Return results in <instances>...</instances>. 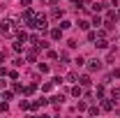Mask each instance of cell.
<instances>
[{
	"mask_svg": "<svg viewBox=\"0 0 120 118\" xmlns=\"http://www.w3.org/2000/svg\"><path fill=\"white\" fill-rule=\"evenodd\" d=\"M90 9L97 14V12H102V9H104V5H99V2H92V5H90Z\"/></svg>",
	"mask_w": 120,
	"mask_h": 118,
	"instance_id": "16",
	"label": "cell"
},
{
	"mask_svg": "<svg viewBox=\"0 0 120 118\" xmlns=\"http://www.w3.org/2000/svg\"><path fill=\"white\" fill-rule=\"evenodd\" d=\"M72 95H74V97H81V95H83V86H81V83L74 86V88H72Z\"/></svg>",
	"mask_w": 120,
	"mask_h": 118,
	"instance_id": "12",
	"label": "cell"
},
{
	"mask_svg": "<svg viewBox=\"0 0 120 118\" xmlns=\"http://www.w3.org/2000/svg\"><path fill=\"white\" fill-rule=\"evenodd\" d=\"M7 111H9V104L5 100V102H0V114H7Z\"/></svg>",
	"mask_w": 120,
	"mask_h": 118,
	"instance_id": "20",
	"label": "cell"
},
{
	"mask_svg": "<svg viewBox=\"0 0 120 118\" xmlns=\"http://www.w3.org/2000/svg\"><path fill=\"white\" fill-rule=\"evenodd\" d=\"M79 83H81V86H90V76H88V74L79 76Z\"/></svg>",
	"mask_w": 120,
	"mask_h": 118,
	"instance_id": "14",
	"label": "cell"
},
{
	"mask_svg": "<svg viewBox=\"0 0 120 118\" xmlns=\"http://www.w3.org/2000/svg\"><path fill=\"white\" fill-rule=\"evenodd\" d=\"M74 65H76V67H83V65H86V58H83V56H79V58L74 60Z\"/></svg>",
	"mask_w": 120,
	"mask_h": 118,
	"instance_id": "21",
	"label": "cell"
},
{
	"mask_svg": "<svg viewBox=\"0 0 120 118\" xmlns=\"http://www.w3.org/2000/svg\"><path fill=\"white\" fill-rule=\"evenodd\" d=\"M58 58H60V60H62V63H69V56H67V53H65V51H62V53H60Z\"/></svg>",
	"mask_w": 120,
	"mask_h": 118,
	"instance_id": "32",
	"label": "cell"
},
{
	"mask_svg": "<svg viewBox=\"0 0 120 118\" xmlns=\"http://www.w3.org/2000/svg\"><path fill=\"white\" fill-rule=\"evenodd\" d=\"M102 111H113V97L111 100H104L102 97Z\"/></svg>",
	"mask_w": 120,
	"mask_h": 118,
	"instance_id": "4",
	"label": "cell"
},
{
	"mask_svg": "<svg viewBox=\"0 0 120 118\" xmlns=\"http://www.w3.org/2000/svg\"><path fill=\"white\" fill-rule=\"evenodd\" d=\"M12 97H14V93H12V90H5V95H2V100H12Z\"/></svg>",
	"mask_w": 120,
	"mask_h": 118,
	"instance_id": "28",
	"label": "cell"
},
{
	"mask_svg": "<svg viewBox=\"0 0 120 118\" xmlns=\"http://www.w3.org/2000/svg\"><path fill=\"white\" fill-rule=\"evenodd\" d=\"M60 28H62V30H69V28H72V23H69V21H62V23H60Z\"/></svg>",
	"mask_w": 120,
	"mask_h": 118,
	"instance_id": "31",
	"label": "cell"
},
{
	"mask_svg": "<svg viewBox=\"0 0 120 118\" xmlns=\"http://www.w3.org/2000/svg\"><path fill=\"white\" fill-rule=\"evenodd\" d=\"M0 88H5V81H2V76H0Z\"/></svg>",
	"mask_w": 120,
	"mask_h": 118,
	"instance_id": "39",
	"label": "cell"
},
{
	"mask_svg": "<svg viewBox=\"0 0 120 118\" xmlns=\"http://www.w3.org/2000/svg\"><path fill=\"white\" fill-rule=\"evenodd\" d=\"M14 90H16V93H23V86H21V83H16V81H14Z\"/></svg>",
	"mask_w": 120,
	"mask_h": 118,
	"instance_id": "34",
	"label": "cell"
},
{
	"mask_svg": "<svg viewBox=\"0 0 120 118\" xmlns=\"http://www.w3.org/2000/svg\"><path fill=\"white\" fill-rule=\"evenodd\" d=\"M46 5H49V7H56V5H58V0H44Z\"/></svg>",
	"mask_w": 120,
	"mask_h": 118,
	"instance_id": "35",
	"label": "cell"
},
{
	"mask_svg": "<svg viewBox=\"0 0 120 118\" xmlns=\"http://www.w3.org/2000/svg\"><path fill=\"white\" fill-rule=\"evenodd\" d=\"M51 88H53V81H51V83H44V86H42V90H44V93H49Z\"/></svg>",
	"mask_w": 120,
	"mask_h": 118,
	"instance_id": "33",
	"label": "cell"
},
{
	"mask_svg": "<svg viewBox=\"0 0 120 118\" xmlns=\"http://www.w3.org/2000/svg\"><path fill=\"white\" fill-rule=\"evenodd\" d=\"M104 86H97V90H95V97H97V100H102V97H104Z\"/></svg>",
	"mask_w": 120,
	"mask_h": 118,
	"instance_id": "15",
	"label": "cell"
},
{
	"mask_svg": "<svg viewBox=\"0 0 120 118\" xmlns=\"http://www.w3.org/2000/svg\"><path fill=\"white\" fill-rule=\"evenodd\" d=\"M49 102L53 104V106H60V104L65 102V97H62V95H53V97H51V100H49Z\"/></svg>",
	"mask_w": 120,
	"mask_h": 118,
	"instance_id": "9",
	"label": "cell"
},
{
	"mask_svg": "<svg viewBox=\"0 0 120 118\" xmlns=\"http://www.w3.org/2000/svg\"><path fill=\"white\" fill-rule=\"evenodd\" d=\"M86 65H88V72H99V70L104 67V60H99V58H90V60H86Z\"/></svg>",
	"mask_w": 120,
	"mask_h": 118,
	"instance_id": "3",
	"label": "cell"
},
{
	"mask_svg": "<svg viewBox=\"0 0 120 118\" xmlns=\"http://www.w3.org/2000/svg\"><path fill=\"white\" fill-rule=\"evenodd\" d=\"M16 39H19V42H23V44H26V42H28L30 37H28V32H26V30H16Z\"/></svg>",
	"mask_w": 120,
	"mask_h": 118,
	"instance_id": "7",
	"label": "cell"
},
{
	"mask_svg": "<svg viewBox=\"0 0 120 118\" xmlns=\"http://www.w3.org/2000/svg\"><path fill=\"white\" fill-rule=\"evenodd\" d=\"M60 37H62V28H53L51 30V39H53V42H58Z\"/></svg>",
	"mask_w": 120,
	"mask_h": 118,
	"instance_id": "8",
	"label": "cell"
},
{
	"mask_svg": "<svg viewBox=\"0 0 120 118\" xmlns=\"http://www.w3.org/2000/svg\"><path fill=\"white\" fill-rule=\"evenodd\" d=\"M111 97H113V100H120V86L111 90Z\"/></svg>",
	"mask_w": 120,
	"mask_h": 118,
	"instance_id": "24",
	"label": "cell"
},
{
	"mask_svg": "<svg viewBox=\"0 0 120 118\" xmlns=\"http://www.w3.org/2000/svg\"><path fill=\"white\" fill-rule=\"evenodd\" d=\"M88 42H97V30H88Z\"/></svg>",
	"mask_w": 120,
	"mask_h": 118,
	"instance_id": "17",
	"label": "cell"
},
{
	"mask_svg": "<svg viewBox=\"0 0 120 118\" xmlns=\"http://www.w3.org/2000/svg\"><path fill=\"white\" fill-rule=\"evenodd\" d=\"M12 49H14L16 53H21V51H23V42H19V39H16V42H14V46H12Z\"/></svg>",
	"mask_w": 120,
	"mask_h": 118,
	"instance_id": "19",
	"label": "cell"
},
{
	"mask_svg": "<svg viewBox=\"0 0 120 118\" xmlns=\"http://www.w3.org/2000/svg\"><path fill=\"white\" fill-rule=\"evenodd\" d=\"M69 2H74V5H81V2H83V0H69Z\"/></svg>",
	"mask_w": 120,
	"mask_h": 118,
	"instance_id": "38",
	"label": "cell"
},
{
	"mask_svg": "<svg viewBox=\"0 0 120 118\" xmlns=\"http://www.w3.org/2000/svg\"><path fill=\"white\" fill-rule=\"evenodd\" d=\"M90 26H95V28H102V26H104L102 16H97V14H95V19H92V23H90Z\"/></svg>",
	"mask_w": 120,
	"mask_h": 118,
	"instance_id": "13",
	"label": "cell"
},
{
	"mask_svg": "<svg viewBox=\"0 0 120 118\" xmlns=\"http://www.w3.org/2000/svg\"><path fill=\"white\" fill-rule=\"evenodd\" d=\"M32 28H37L39 32H46L49 30V19L44 14H35V21H32Z\"/></svg>",
	"mask_w": 120,
	"mask_h": 118,
	"instance_id": "2",
	"label": "cell"
},
{
	"mask_svg": "<svg viewBox=\"0 0 120 118\" xmlns=\"http://www.w3.org/2000/svg\"><path fill=\"white\" fill-rule=\"evenodd\" d=\"M79 28L81 30H90V21H79Z\"/></svg>",
	"mask_w": 120,
	"mask_h": 118,
	"instance_id": "22",
	"label": "cell"
},
{
	"mask_svg": "<svg viewBox=\"0 0 120 118\" xmlns=\"http://www.w3.org/2000/svg\"><path fill=\"white\" fill-rule=\"evenodd\" d=\"M26 60H28V63H35V51H28V53H26Z\"/></svg>",
	"mask_w": 120,
	"mask_h": 118,
	"instance_id": "25",
	"label": "cell"
},
{
	"mask_svg": "<svg viewBox=\"0 0 120 118\" xmlns=\"http://www.w3.org/2000/svg\"><path fill=\"white\" fill-rule=\"evenodd\" d=\"M65 16V9H60V7H53V12H51V19H56V21H60Z\"/></svg>",
	"mask_w": 120,
	"mask_h": 118,
	"instance_id": "5",
	"label": "cell"
},
{
	"mask_svg": "<svg viewBox=\"0 0 120 118\" xmlns=\"http://www.w3.org/2000/svg\"><path fill=\"white\" fill-rule=\"evenodd\" d=\"M7 76H9V79H14V81H16V79H19V72H16V70H12V72H7Z\"/></svg>",
	"mask_w": 120,
	"mask_h": 118,
	"instance_id": "27",
	"label": "cell"
},
{
	"mask_svg": "<svg viewBox=\"0 0 120 118\" xmlns=\"http://www.w3.org/2000/svg\"><path fill=\"white\" fill-rule=\"evenodd\" d=\"M30 2H32V0H21V7L26 9V7H30Z\"/></svg>",
	"mask_w": 120,
	"mask_h": 118,
	"instance_id": "37",
	"label": "cell"
},
{
	"mask_svg": "<svg viewBox=\"0 0 120 118\" xmlns=\"http://www.w3.org/2000/svg\"><path fill=\"white\" fill-rule=\"evenodd\" d=\"M30 44H35V46H39V35H32V37H30Z\"/></svg>",
	"mask_w": 120,
	"mask_h": 118,
	"instance_id": "26",
	"label": "cell"
},
{
	"mask_svg": "<svg viewBox=\"0 0 120 118\" xmlns=\"http://www.w3.org/2000/svg\"><path fill=\"white\" fill-rule=\"evenodd\" d=\"M0 100H2V97H0Z\"/></svg>",
	"mask_w": 120,
	"mask_h": 118,
	"instance_id": "41",
	"label": "cell"
},
{
	"mask_svg": "<svg viewBox=\"0 0 120 118\" xmlns=\"http://www.w3.org/2000/svg\"><path fill=\"white\" fill-rule=\"evenodd\" d=\"M46 56H49V58H51V60H56V58H58V53H56V51H51V49L46 51Z\"/></svg>",
	"mask_w": 120,
	"mask_h": 118,
	"instance_id": "29",
	"label": "cell"
},
{
	"mask_svg": "<svg viewBox=\"0 0 120 118\" xmlns=\"http://www.w3.org/2000/svg\"><path fill=\"white\" fill-rule=\"evenodd\" d=\"M88 114H90V116H97V114H99V109H97V106H90Z\"/></svg>",
	"mask_w": 120,
	"mask_h": 118,
	"instance_id": "30",
	"label": "cell"
},
{
	"mask_svg": "<svg viewBox=\"0 0 120 118\" xmlns=\"http://www.w3.org/2000/svg\"><path fill=\"white\" fill-rule=\"evenodd\" d=\"M14 32H16V28H14V21H12V19H2V21H0V35L12 37Z\"/></svg>",
	"mask_w": 120,
	"mask_h": 118,
	"instance_id": "1",
	"label": "cell"
},
{
	"mask_svg": "<svg viewBox=\"0 0 120 118\" xmlns=\"http://www.w3.org/2000/svg\"><path fill=\"white\" fill-rule=\"evenodd\" d=\"M65 81H67V83H79V72H69L65 76Z\"/></svg>",
	"mask_w": 120,
	"mask_h": 118,
	"instance_id": "6",
	"label": "cell"
},
{
	"mask_svg": "<svg viewBox=\"0 0 120 118\" xmlns=\"http://www.w3.org/2000/svg\"><path fill=\"white\" fill-rule=\"evenodd\" d=\"M7 72H9V70H7V67H2V65H0V76H7Z\"/></svg>",
	"mask_w": 120,
	"mask_h": 118,
	"instance_id": "36",
	"label": "cell"
},
{
	"mask_svg": "<svg viewBox=\"0 0 120 118\" xmlns=\"http://www.w3.org/2000/svg\"><path fill=\"white\" fill-rule=\"evenodd\" d=\"M37 70H39V72H42V74H46V72H49V70H51V67H49L46 63H39V65H37Z\"/></svg>",
	"mask_w": 120,
	"mask_h": 118,
	"instance_id": "18",
	"label": "cell"
},
{
	"mask_svg": "<svg viewBox=\"0 0 120 118\" xmlns=\"http://www.w3.org/2000/svg\"><path fill=\"white\" fill-rule=\"evenodd\" d=\"M35 90H37V83H30V86H26V88H23V95H32Z\"/></svg>",
	"mask_w": 120,
	"mask_h": 118,
	"instance_id": "11",
	"label": "cell"
},
{
	"mask_svg": "<svg viewBox=\"0 0 120 118\" xmlns=\"http://www.w3.org/2000/svg\"><path fill=\"white\" fill-rule=\"evenodd\" d=\"M118 39H120V35H118Z\"/></svg>",
	"mask_w": 120,
	"mask_h": 118,
	"instance_id": "40",
	"label": "cell"
},
{
	"mask_svg": "<svg viewBox=\"0 0 120 118\" xmlns=\"http://www.w3.org/2000/svg\"><path fill=\"white\" fill-rule=\"evenodd\" d=\"M97 49H109V42H106V37H97Z\"/></svg>",
	"mask_w": 120,
	"mask_h": 118,
	"instance_id": "10",
	"label": "cell"
},
{
	"mask_svg": "<svg viewBox=\"0 0 120 118\" xmlns=\"http://www.w3.org/2000/svg\"><path fill=\"white\" fill-rule=\"evenodd\" d=\"M19 106H21V111H26V109H30V102H28V100H21Z\"/></svg>",
	"mask_w": 120,
	"mask_h": 118,
	"instance_id": "23",
	"label": "cell"
}]
</instances>
